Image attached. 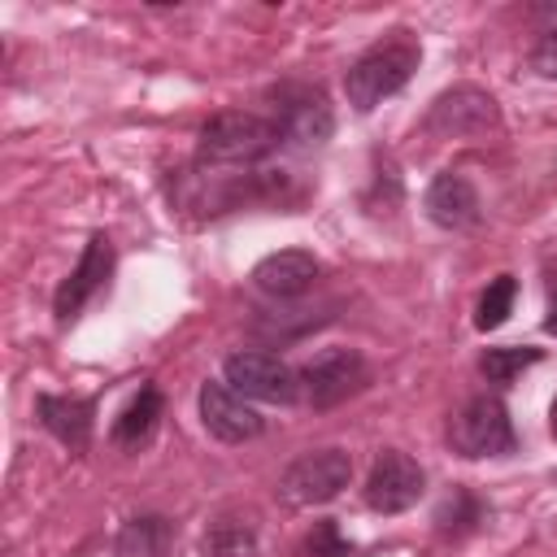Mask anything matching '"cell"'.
<instances>
[{"label": "cell", "mask_w": 557, "mask_h": 557, "mask_svg": "<svg viewBox=\"0 0 557 557\" xmlns=\"http://www.w3.org/2000/svg\"><path fill=\"white\" fill-rule=\"evenodd\" d=\"M540 357H544V352L531 348V344H505V348H487V352L479 357V370H483L487 383H513V379H518L522 370H531Z\"/></svg>", "instance_id": "ac0fdd59"}, {"label": "cell", "mask_w": 557, "mask_h": 557, "mask_svg": "<svg viewBox=\"0 0 557 557\" xmlns=\"http://www.w3.org/2000/svg\"><path fill=\"white\" fill-rule=\"evenodd\" d=\"M174 540L178 531L165 513H135L122 522L113 548L117 557H174Z\"/></svg>", "instance_id": "2e32d148"}, {"label": "cell", "mask_w": 557, "mask_h": 557, "mask_svg": "<svg viewBox=\"0 0 557 557\" xmlns=\"http://www.w3.org/2000/svg\"><path fill=\"white\" fill-rule=\"evenodd\" d=\"M35 405H39V422L52 440H61L70 453L91 448V431H96V400L91 396H52V392H44Z\"/></svg>", "instance_id": "5bb4252c"}, {"label": "cell", "mask_w": 557, "mask_h": 557, "mask_svg": "<svg viewBox=\"0 0 557 557\" xmlns=\"http://www.w3.org/2000/svg\"><path fill=\"white\" fill-rule=\"evenodd\" d=\"M531 70H535L540 78H557V9H548V22L535 30Z\"/></svg>", "instance_id": "7402d4cb"}, {"label": "cell", "mask_w": 557, "mask_h": 557, "mask_svg": "<svg viewBox=\"0 0 557 557\" xmlns=\"http://www.w3.org/2000/svg\"><path fill=\"white\" fill-rule=\"evenodd\" d=\"M318 274H322V265H318L313 252L283 248V252H270V257L257 261L252 283H257V292H265L274 300H296V296H305L318 283Z\"/></svg>", "instance_id": "4fadbf2b"}, {"label": "cell", "mask_w": 557, "mask_h": 557, "mask_svg": "<svg viewBox=\"0 0 557 557\" xmlns=\"http://www.w3.org/2000/svg\"><path fill=\"white\" fill-rule=\"evenodd\" d=\"M161 413H165V400H161V392L152 387V383H144L131 400H126V409L113 418V431H109V440L117 444V448H126V453H139L152 435H157V426H161Z\"/></svg>", "instance_id": "9a60e30c"}, {"label": "cell", "mask_w": 557, "mask_h": 557, "mask_svg": "<svg viewBox=\"0 0 557 557\" xmlns=\"http://www.w3.org/2000/svg\"><path fill=\"white\" fill-rule=\"evenodd\" d=\"M418 61H422V48L413 39H405V30H392V39H379L348 65V74H344L348 104L357 113H370L374 104H383L413 78Z\"/></svg>", "instance_id": "6da1fadb"}, {"label": "cell", "mask_w": 557, "mask_h": 557, "mask_svg": "<svg viewBox=\"0 0 557 557\" xmlns=\"http://www.w3.org/2000/svg\"><path fill=\"white\" fill-rule=\"evenodd\" d=\"M352 479V457L344 448H318L296 457L283 479H278V496L287 505H326L335 500Z\"/></svg>", "instance_id": "52a82bcc"}, {"label": "cell", "mask_w": 557, "mask_h": 557, "mask_svg": "<svg viewBox=\"0 0 557 557\" xmlns=\"http://www.w3.org/2000/svg\"><path fill=\"white\" fill-rule=\"evenodd\" d=\"M544 331L557 335V274L548 278V313H544Z\"/></svg>", "instance_id": "603a6c76"}, {"label": "cell", "mask_w": 557, "mask_h": 557, "mask_svg": "<svg viewBox=\"0 0 557 557\" xmlns=\"http://www.w3.org/2000/svg\"><path fill=\"white\" fill-rule=\"evenodd\" d=\"M274 126L292 148H322L335 131V113L326 96L309 83H278L274 91Z\"/></svg>", "instance_id": "8992f818"}, {"label": "cell", "mask_w": 557, "mask_h": 557, "mask_svg": "<svg viewBox=\"0 0 557 557\" xmlns=\"http://www.w3.org/2000/svg\"><path fill=\"white\" fill-rule=\"evenodd\" d=\"M370 383V366L357 348H322L300 366V396L313 409H335Z\"/></svg>", "instance_id": "5b68a950"}, {"label": "cell", "mask_w": 557, "mask_h": 557, "mask_svg": "<svg viewBox=\"0 0 557 557\" xmlns=\"http://www.w3.org/2000/svg\"><path fill=\"white\" fill-rule=\"evenodd\" d=\"M422 205H426V218H431L435 226H444V231H470V226L479 222V213H483L474 183H470L466 174H457V170H440V174L431 178Z\"/></svg>", "instance_id": "7c38bea8"}, {"label": "cell", "mask_w": 557, "mask_h": 557, "mask_svg": "<svg viewBox=\"0 0 557 557\" xmlns=\"http://www.w3.org/2000/svg\"><path fill=\"white\" fill-rule=\"evenodd\" d=\"M278 144H283V135H278L274 117L244 113V109H226V113H213V117L200 126L196 161L209 165V170H222V165H257V161L270 157Z\"/></svg>", "instance_id": "7a4b0ae2"}, {"label": "cell", "mask_w": 557, "mask_h": 557, "mask_svg": "<svg viewBox=\"0 0 557 557\" xmlns=\"http://www.w3.org/2000/svg\"><path fill=\"white\" fill-rule=\"evenodd\" d=\"M448 444L457 457H505L518 448L509 409L500 396H470L453 418H448Z\"/></svg>", "instance_id": "3957f363"}, {"label": "cell", "mask_w": 557, "mask_h": 557, "mask_svg": "<svg viewBox=\"0 0 557 557\" xmlns=\"http://www.w3.org/2000/svg\"><path fill=\"white\" fill-rule=\"evenodd\" d=\"M200 422L213 440L222 444H244V440H257L265 418L226 383H205L200 387Z\"/></svg>", "instance_id": "8fae6325"}, {"label": "cell", "mask_w": 557, "mask_h": 557, "mask_svg": "<svg viewBox=\"0 0 557 557\" xmlns=\"http://www.w3.org/2000/svg\"><path fill=\"white\" fill-rule=\"evenodd\" d=\"M222 383L235 387L244 400H265V405H292L300 396V374L265 348L231 352L222 361Z\"/></svg>", "instance_id": "277c9868"}, {"label": "cell", "mask_w": 557, "mask_h": 557, "mask_svg": "<svg viewBox=\"0 0 557 557\" xmlns=\"http://www.w3.org/2000/svg\"><path fill=\"white\" fill-rule=\"evenodd\" d=\"M422 487H426L422 466L400 448H383L366 479V505L374 513H405L409 505H418Z\"/></svg>", "instance_id": "ba28073f"}, {"label": "cell", "mask_w": 557, "mask_h": 557, "mask_svg": "<svg viewBox=\"0 0 557 557\" xmlns=\"http://www.w3.org/2000/svg\"><path fill=\"white\" fill-rule=\"evenodd\" d=\"M300 557H352V544L339 535V522H335V518H322V522H313V531L305 535Z\"/></svg>", "instance_id": "44dd1931"}, {"label": "cell", "mask_w": 557, "mask_h": 557, "mask_svg": "<svg viewBox=\"0 0 557 557\" xmlns=\"http://www.w3.org/2000/svg\"><path fill=\"white\" fill-rule=\"evenodd\" d=\"M548 431H553V440H557V400H553V409H548Z\"/></svg>", "instance_id": "cb8c5ba5"}, {"label": "cell", "mask_w": 557, "mask_h": 557, "mask_svg": "<svg viewBox=\"0 0 557 557\" xmlns=\"http://www.w3.org/2000/svg\"><path fill=\"white\" fill-rule=\"evenodd\" d=\"M496 100L483 91V87H453V91H440L431 113H426V131L440 135V139H461V135H483L487 126H496Z\"/></svg>", "instance_id": "9c48e42d"}, {"label": "cell", "mask_w": 557, "mask_h": 557, "mask_svg": "<svg viewBox=\"0 0 557 557\" xmlns=\"http://www.w3.org/2000/svg\"><path fill=\"white\" fill-rule=\"evenodd\" d=\"M200 553L205 557H261L257 527L239 513H222V518L209 522V531L200 540Z\"/></svg>", "instance_id": "e0dca14e"}, {"label": "cell", "mask_w": 557, "mask_h": 557, "mask_svg": "<svg viewBox=\"0 0 557 557\" xmlns=\"http://www.w3.org/2000/svg\"><path fill=\"white\" fill-rule=\"evenodd\" d=\"M109 274H113V244H109V235H91L87 248H83V257H78V265L61 278V287H57V296H52L57 322H74V318L83 313V305H87L96 292L109 287Z\"/></svg>", "instance_id": "30bf717a"}, {"label": "cell", "mask_w": 557, "mask_h": 557, "mask_svg": "<svg viewBox=\"0 0 557 557\" xmlns=\"http://www.w3.org/2000/svg\"><path fill=\"white\" fill-rule=\"evenodd\" d=\"M513 296H518V278H513V274H496V278L483 287L479 305H474V326H479V331H496V326L513 313Z\"/></svg>", "instance_id": "ffe728a7"}, {"label": "cell", "mask_w": 557, "mask_h": 557, "mask_svg": "<svg viewBox=\"0 0 557 557\" xmlns=\"http://www.w3.org/2000/svg\"><path fill=\"white\" fill-rule=\"evenodd\" d=\"M483 518H487L483 500L470 496L466 487H453V492L444 496V505L435 509V527H440L444 535H466V531H474Z\"/></svg>", "instance_id": "d6986e66"}]
</instances>
